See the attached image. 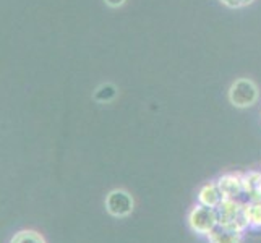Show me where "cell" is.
<instances>
[{"mask_svg":"<svg viewBox=\"0 0 261 243\" xmlns=\"http://www.w3.org/2000/svg\"><path fill=\"white\" fill-rule=\"evenodd\" d=\"M227 99L236 109H248L258 102L259 88L251 78H237L229 88Z\"/></svg>","mask_w":261,"mask_h":243,"instance_id":"1","label":"cell"},{"mask_svg":"<svg viewBox=\"0 0 261 243\" xmlns=\"http://www.w3.org/2000/svg\"><path fill=\"white\" fill-rule=\"evenodd\" d=\"M188 227L200 237H208L210 233L219 226L218 212L216 208H208L203 204H195L187 215Z\"/></svg>","mask_w":261,"mask_h":243,"instance_id":"2","label":"cell"},{"mask_svg":"<svg viewBox=\"0 0 261 243\" xmlns=\"http://www.w3.org/2000/svg\"><path fill=\"white\" fill-rule=\"evenodd\" d=\"M106 211L109 212L112 218L123 219L128 218L135 209V200L133 196L123 190V188H115L109 195L106 196Z\"/></svg>","mask_w":261,"mask_h":243,"instance_id":"3","label":"cell"},{"mask_svg":"<svg viewBox=\"0 0 261 243\" xmlns=\"http://www.w3.org/2000/svg\"><path fill=\"white\" fill-rule=\"evenodd\" d=\"M216 183L219 186L222 198L227 200H239L242 195H245L242 174H224L216 180Z\"/></svg>","mask_w":261,"mask_h":243,"instance_id":"4","label":"cell"},{"mask_svg":"<svg viewBox=\"0 0 261 243\" xmlns=\"http://www.w3.org/2000/svg\"><path fill=\"white\" fill-rule=\"evenodd\" d=\"M222 200H224L222 193H221L219 186L214 180V182H208L200 188L196 203L203 204V206H208V208H218Z\"/></svg>","mask_w":261,"mask_h":243,"instance_id":"5","label":"cell"},{"mask_svg":"<svg viewBox=\"0 0 261 243\" xmlns=\"http://www.w3.org/2000/svg\"><path fill=\"white\" fill-rule=\"evenodd\" d=\"M206 238H208L210 243H242L244 233L224 226H218Z\"/></svg>","mask_w":261,"mask_h":243,"instance_id":"6","label":"cell"},{"mask_svg":"<svg viewBox=\"0 0 261 243\" xmlns=\"http://www.w3.org/2000/svg\"><path fill=\"white\" fill-rule=\"evenodd\" d=\"M244 214L248 222V229H261V201H247L244 203Z\"/></svg>","mask_w":261,"mask_h":243,"instance_id":"7","label":"cell"},{"mask_svg":"<svg viewBox=\"0 0 261 243\" xmlns=\"http://www.w3.org/2000/svg\"><path fill=\"white\" fill-rule=\"evenodd\" d=\"M115 96H117V88L112 83H104L94 91V101L101 102V104L111 102L115 99Z\"/></svg>","mask_w":261,"mask_h":243,"instance_id":"8","label":"cell"},{"mask_svg":"<svg viewBox=\"0 0 261 243\" xmlns=\"http://www.w3.org/2000/svg\"><path fill=\"white\" fill-rule=\"evenodd\" d=\"M10 243H46L41 233L34 230H21L15 233V237L10 240Z\"/></svg>","mask_w":261,"mask_h":243,"instance_id":"9","label":"cell"},{"mask_svg":"<svg viewBox=\"0 0 261 243\" xmlns=\"http://www.w3.org/2000/svg\"><path fill=\"white\" fill-rule=\"evenodd\" d=\"M253 2L255 0H219V4L230 8V10H239V8L250 7Z\"/></svg>","mask_w":261,"mask_h":243,"instance_id":"10","label":"cell"},{"mask_svg":"<svg viewBox=\"0 0 261 243\" xmlns=\"http://www.w3.org/2000/svg\"><path fill=\"white\" fill-rule=\"evenodd\" d=\"M104 4L111 8H120L127 4V0H104Z\"/></svg>","mask_w":261,"mask_h":243,"instance_id":"11","label":"cell"}]
</instances>
